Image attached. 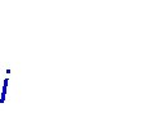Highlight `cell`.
<instances>
[{"label":"cell","mask_w":154,"mask_h":139,"mask_svg":"<svg viewBox=\"0 0 154 139\" xmlns=\"http://www.w3.org/2000/svg\"><path fill=\"white\" fill-rule=\"evenodd\" d=\"M8 84H9V80L4 79L3 88H2V94H0V103L5 102V97H7V92H8Z\"/></svg>","instance_id":"6da1fadb"}]
</instances>
